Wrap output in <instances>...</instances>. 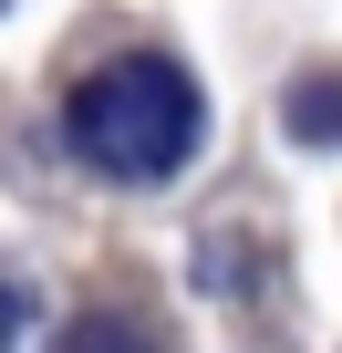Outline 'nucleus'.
<instances>
[{"label": "nucleus", "mask_w": 342, "mask_h": 353, "mask_svg": "<svg viewBox=\"0 0 342 353\" xmlns=\"http://www.w3.org/2000/svg\"><path fill=\"white\" fill-rule=\"evenodd\" d=\"M21 332H32V291L0 270V353H21Z\"/></svg>", "instance_id": "obj_4"}, {"label": "nucleus", "mask_w": 342, "mask_h": 353, "mask_svg": "<svg viewBox=\"0 0 342 353\" xmlns=\"http://www.w3.org/2000/svg\"><path fill=\"white\" fill-rule=\"evenodd\" d=\"M52 353H156V332H145L135 312H104V301H94V312H73V322H63V343H52Z\"/></svg>", "instance_id": "obj_3"}, {"label": "nucleus", "mask_w": 342, "mask_h": 353, "mask_svg": "<svg viewBox=\"0 0 342 353\" xmlns=\"http://www.w3.org/2000/svg\"><path fill=\"white\" fill-rule=\"evenodd\" d=\"M280 125H290L301 145H342V73H301V83L280 94Z\"/></svg>", "instance_id": "obj_2"}, {"label": "nucleus", "mask_w": 342, "mask_h": 353, "mask_svg": "<svg viewBox=\"0 0 342 353\" xmlns=\"http://www.w3.org/2000/svg\"><path fill=\"white\" fill-rule=\"evenodd\" d=\"M197 125H208V104H197L187 63H166V52H114V63H94V73L73 83V104H63L73 156H83L94 176H125V188L177 176V166L197 156Z\"/></svg>", "instance_id": "obj_1"}]
</instances>
